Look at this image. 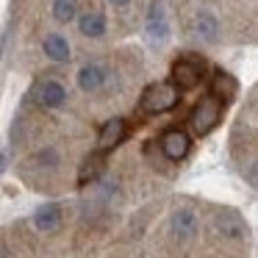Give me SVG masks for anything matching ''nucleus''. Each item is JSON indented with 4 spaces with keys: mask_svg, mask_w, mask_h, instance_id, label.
Listing matches in <instances>:
<instances>
[{
    "mask_svg": "<svg viewBox=\"0 0 258 258\" xmlns=\"http://www.w3.org/2000/svg\"><path fill=\"white\" fill-rule=\"evenodd\" d=\"M180 100V89L175 84H167V81H161V84H153L145 89V95H142V111L147 114H164V111H172L175 106H178Z\"/></svg>",
    "mask_w": 258,
    "mask_h": 258,
    "instance_id": "2",
    "label": "nucleus"
},
{
    "mask_svg": "<svg viewBox=\"0 0 258 258\" xmlns=\"http://www.w3.org/2000/svg\"><path fill=\"white\" fill-rule=\"evenodd\" d=\"M53 17L58 23H73L78 17V0H53Z\"/></svg>",
    "mask_w": 258,
    "mask_h": 258,
    "instance_id": "16",
    "label": "nucleus"
},
{
    "mask_svg": "<svg viewBox=\"0 0 258 258\" xmlns=\"http://www.w3.org/2000/svg\"><path fill=\"white\" fill-rule=\"evenodd\" d=\"M244 180L252 186V189H258V161L247 164V169H244Z\"/></svg>",
    "mask_w": 258,
    "mask_h": 258,
    "instance_id": "19",
    "label": "nucleus"
},
{
    "mask_svg": "<svg viewBox=\"0 0 258 258\" xmlns=\"http://www.w3.org/2000/svg\"><path fill=\"white\" fill-rule=\"evenodd\" d=\"M108 3H111V6H128L131 0H108Z\"/></svg>",
    "mask_w": 258,
    "mask_h": 258,
    "instance_id": "21",
    "label": "nucleus"
},
{
    "mask_svg": "<svg viewBox=\"0 0 258 258\" xmlns=\"http://www.w3.org/2000/svg\"><path fill=\"white\" fill-rule=\"evenodd\" d=\"M34 225L39 233H53V230L61 225V206H56V203H45V206L36 208L34 214Z\"/></svg>",
    "mask_w": 258,
    "mask_h": 258,
    "instance_id": "10",
    "label": "nucleus"
},
{
    "mask_svg": "<svg viewBox=\"0 0 258 258\" xmlns=\"http://www.w3.org/2000/svg\"><path fill=\"white\" fill-rule=\"evenodd\" d=\"M214 230L219 236H225V239H233V241L247 239V225L236 211H219L214 217Z\"/></svg>",
    "mask_w": 258,
    "mask_h": 258,
    "instance_id": "6",
    "label": "nucleus"
},
{
    "mask_svg": "<svg viewBox=\"0 0 258 258\" xmlns=\"http://www.w3.org/2000/svg\"><path fill=\"white\" fill-rule=\"evenodd\" d=\"M100 169H103V161L97 156H92V158H86L84 164H81V172H78V186H86V183H92V180L100 175Z\"/></svg>",
    "mask_w": 258,
    "mask_h": 258,
    "instance_id": "17",
    "label": "nucleus"
},
{
    "mask_svg": "<svg viewBox=\"0 0 258 258\" xmlns=\"http://www.w3.org/2000/svg\"><path fill=\"white\" fill-rule=\"evenodd\" d=\"M189 147H191V139L186 131H167V134L161 136V153L169 158V161H183L186 156H189Z\"/></svg>",
    "mask_w": 258,
    "mask_h": 258,
    "instance_id": "5",
    "label": "nucleus"
},
{
    "mask_svg": "<svg viewBox=\"0 0 258 258\" xmlns=\"http://www.w3.org/2000/svg\"><path fill=\"white\" fill-rule=\"evenodd\" d=\"M195 31H197V36L200 39H206V42H214L219 36V20L214 17V12H200L195 17Z\"/></svg>",
    "mask_w": 258,
    "mask_h": 258,
    "instance_id": "14",
    "label": "nucleus"
},
{
    "mask_svg": "<svg viewBox=\"0 0 258 258\" xmlns=\"http://www.w3.org/2000/svg\"><path fill=\"white\" fill-rule=\"evenodd\" d=\"M219 119H222V100L214 97V95L200 97L197 106L191 108V114H189V125H191V131H195L197 136L211 134V131L219 125Z\"/></svg>",
    "mask_w": 258,
    "mask_h": 258,
    "instance_id": "1",
    "label": "nucleus"
},
{
    "mask_svg": "<svg viewBox=\"0 0 258 258\" xmlns=\"http://www.w3.org/2000/svg\"><path fill=\"white\" fill-rule=\"evenodd\" d=\"M169 225H172V233L178 236L180 241H186L197 233V214L191 211V208H175Z\"/></svg>",
    "mask_w": 258,
    "mask_h": 258,
    "instance_id": "9",
    "label": "nucleus"
},
{
    "mask_svg": "<svg viewBox=\"0 0 258 258\" xmlns=\"http://www.w3.org/2000/svg\"><path fill=\"white\" fill-rule=\"evenodd\" d=\"M39 103L45 108H58L67 103V89H64L58 81H45L39 86Z\"/></svg>",
    "mask_w": 258,
    "mask_h": 258,
    "instance_id": "11",
    "label": "nucleus"
},
{
    "mask_svg": "<svg viewBox=\"0 0 258 258\" xmlns=\"http://www.w3.org/2000/svg\"><path fill=\"white\" fill-rule=\"evenodd\" d=\"M6 169V150H0V172Z\"/></svg>",
    "mask_w": 258,
    "mask_h": 258,
    "instance_id": "20",
    "label": "nucleus"
},
{
    "mask_svg": "<svg viewBox=\"0 0 258 258\" xmlns=\"http://www.w3.org/2000/svg\"><path fill=\"white\" fill-rule=\"evenodd\" d=\"M36 161L45 164V167H56V164H58L56 147H45V150H39V153H36Z\"/></svg>",
    "mask_w": 258,
    "mask_h": 258,
    "instance_id": "18",
    "label": "nucleus"
},
{
    "mask_svg": "<svg viewBox=\"0 0 258 258\" xmlns=\"http://www.w3.org/2000/svg\"><path fill=\"white\" fill-rule=\"evenodd\" d=\"M145 34L153 45H164L169 39V20H167V9H164L161 0L150 3L147 9V17H145Z\"/></svg>",
    "mask_w": 258,
    "mask_h": 258,
    "instance_id": "3",
    "label": "nucleus"
},
{
    "mask_svg": "<svg viewBox=\"0 0 258 258\" xmlns=\"http://www.w3.org/2000/svg\"><path fill=\"white\" fill-rule=\"evenodd\" d=\"M125 134H128V122H125V119H119V117L108 119V122L100 128V134H97V150L100 153L114 150L117 145H122Z\"/></svg>",
    "mask_w": 258,
    "mask_h": 258,
    "instance_id": "7",
    "label": "nucleus"
},
{
    "mask_svg": "<svg viewBox=\"0 0 258 258\" xmlns=\"http://www.w3.org/2000/svg\"><path fill=\"white\" fill-rule=\"evenodd\" d=\"M203 81V61L197 58H180L172 67V84L178 89H195Z\"/></svg>",
    "mask_w": 258,
    "mask_h": 258,
    "instance_id": "4",
    "label": "nucleus"
},
{
    "mask_svg": "<svg viewBox=\"0 0 258 258\" xmlns=\"http://www.w3.org/2000/svg\"><path fill=\"white\" fill-rule=\"evenodd\" d=\"M42 47H45L47 58H53V61H70V56H73L70 53V42L61 34H47Z\"/></svg>",
    "mask_w": 258,
    "mask_h": 258,
    "instance_id": "13",
    "label": "nucleus"
},
{
    "mask_svg": "<svg viewBox=\"0 0 258 258\" xmlns=\"http://www.w3.org/2000/svg\"><path fill=\"white\" fill-rule=\"evenodd\" d=\"M78 28H81V34L89 36V39H100V36L106 34V17H103L100 12H86V14H81Z\"/></svg>",
    "mask_w": 258,
    "mask_h": 258,
    "instance_id": "12",
    "label": "nucleus"
},
{
    "mask_svg": "<svg viewBox=\"0 0 258 258\" xmlns=\"http://www.w3.org/2000/svg\"><path fill=\"white\" fill-rule=\"evenodd\" d=\"M106 81H108V73H106V67L97 64V61H86L84 67L78 70V86L84 92H97Z\"/></svg>",
    "mask_w": 258,
    "mask_h": 258,
    "instance_id": "8",
    "label": "nucleus"
},
{
    "mask_svg": "<svg viewBox=\"0 0 258 258\" xmlns=\"http://www.w3.org/2000/svg\"><path fill=\"white\" fill-rule=\"evenodd\" d=\"M236 89H239V86H236V78H233V75H228V73H217V75H214V81H211V95L219 97L222 103L233 100Z\"/></svg>",
    "mask_w": 258,
    "mask_h": 258,
    "instance_id": "15",
    "label": "nucleus"
}]
</instances>
